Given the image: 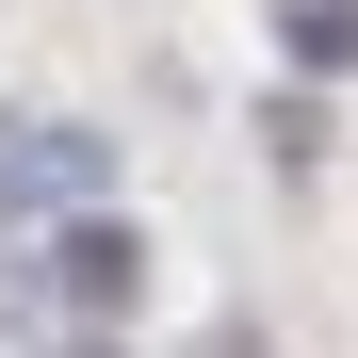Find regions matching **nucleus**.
<instances>
[{"instance_id": "1", "label": "nucleus", "mask_w": 358, "mask_h": 358, "mask_svg": "<svg viewBox=\"0 0 358 358\" xmlns=\"http://www.w3.org/2000/svg\"><path fill=\"white\" fill-rule=\"evenodd\" d=\"M98 179H114V147L66 131V114H17V131H0V212H82Z\"/></svg>"}, {"instance_id": "2", "label": "nucleus", "mask_w": 358, "mask_h": 358, "mask_svg": "<svg viewBox=\"0 0 358 358\" xmlns=\"http://www.w3.org/2000/svg\"><path fill=\"white\" fill-rule=\"evenodd\" d=\"M49 261H66V310H131V293H147V245H131V228H66Z\"/></svg>"}, {"instance_id": "3", "label": "nucleus", "mask_w": 358, "mask_h": 358, "mask_svg": "<svg viewBox=\"0 0 358 358\" xmlns=\"http://www.w3.org/2000/svg\"><path fill=\"white\" fill-rule=\"evenodd\" d=\"M66 358H98V342H66Z\"/></svg>"}]
</instances>
